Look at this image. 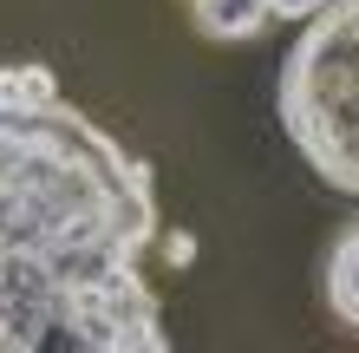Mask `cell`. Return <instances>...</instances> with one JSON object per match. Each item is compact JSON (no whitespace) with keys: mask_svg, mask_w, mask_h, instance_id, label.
<instances>
[{"mask_svg":"<svg viewBox=\"0 0 359 353\" xmlns=\"http://www.w3.org/2000/svg\"><path fill=\"white\" fill-rule=\"evenodd\" d=\"M157 177L59 92L0 66V353H163Z\"/></svg>","mask_w":359,"mask_h":353,"instance_id":"obj_1","label":"cell"},{"mask_svg":"<svg viewBox=\"0 0 359 353\" xmlns=\"http://www.w3.org/2000/svg\"><path fill=\"white\" fill-rule=\"evenodd\" d=\"M287 144L327 190L359 197V0H327L301 20L274 86Z\"/></svg>","mask_w":359,"mask_h":353,"instance_id":"obj_2","label":"cell"},{"mask_svg":"<svg viewBox=\"0 0 359 353\" xmlns=\"http://www.w3.org/2000/svg\"><path fill=\"white\" fill-rule=\"evenodd\" d=\"M183 7H189V27L203 39H216V46H242V39L274 27L268 0H183Z\"/></svg>","mask_w":359,"mask_h":353,"instance_id":"obj_3","label":"cell"},{"mask_svg":"<svg viewBox=\"0 0 359 353\" xmlns=\"http://www.w3.org/2000/svg\"><path fill=\"white\" fill-rule=\"evenodd\" d=\"M320 281H327V307H333L346 327H359V222L327 248V275H320Z\"/></svg>","mask_w":359,"mask_h":353,"instance_id":"obj_4","label":"cell"},{"mask_svg":"<svg viewBox=\"0 0 359 353\" xmlns=\"http://www.w3.org/2000/svg\"><path fill=\"white\" fill-rule=\"evenodd\" d=\"M320 7H327V0H268V13H274V20H313Z\"/></svg>","mask_w":359,"mask_h":353,"instance_id":"obj_5","label":"cell"}]
</instances>
